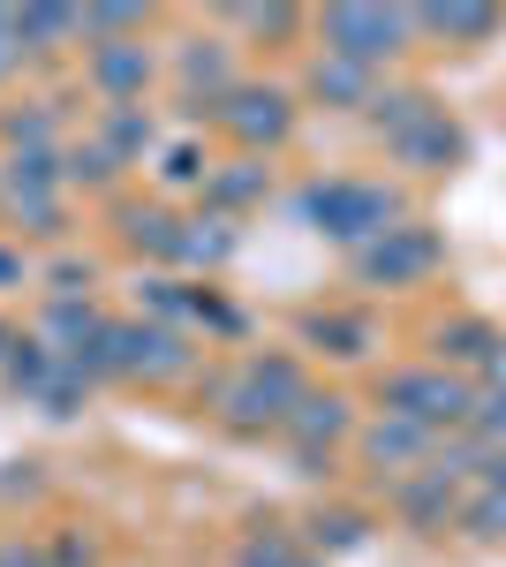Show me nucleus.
Here are the masks:
<instances>
[{"mask_svg": "<svg viewBox=\"0 0 506 567\" xmlns=\"http://www.w3.org/2000/svg\"><path fill=\"white\" fill-rule=\"evenodd\" d=\"M310 213L333 219V235H371L393 219V197L379 189H355V182H333V189H310Z\"/></svg>", "mask_w": 506, "mask_h": 567, "instance_id": "obj_3", "label": "nucleus"}, {"mask_svg": "<svg viewBox=\"0 0 506 567\" xmlns=\"http://www.w3.org/2000/svg\"><path fill=\"white\" fill-rule=\"evenodd\" d=\"M423 23H431V31H462V39H476V31H492L499 16H492V8H438V16H423Z\"/></svg>", "mask_w": 506, "mask_h": 567, "instance_id": "obj_7", "label": "nucleus"}, {"mask_svg": "<svg viewBox=\"0 0 506 567\" xmlns=\"http://www.w3.org/2000/svg\"><path fill=\"white\" fill-rule=\"evenodd\" d=\"M438 258V250H431V235H401V227H393V250H371V258H363V272H371V280H409V272H423V265Z\"/></svg>", "mask_w": 506, "mask_h": 567, "instance_id": "obj_5", "label": "nucleus"}, {"mask_svg": "<svg viewBox=\"0 0 506 567\" xmlns=\"http://www.w3.org/2000/svg\"><path fill=\"white\" fill-rule=\"evenodd\" d=\"M385 393H393V409H401L409 424H462L468 416V393L454 386V379H438V371H401Z\"/></svg>", "mask_w": 506, "mask_h": 567, "instance_id": "obj_1", "label": "nucleus"}, {"mask_svg": "<svg viewBox=\"0 0 506 567\" xmlns=\"http://www.w3.org/2000/svg\"><path fill=\"white\" fill-rule=\"evenodd\" d=\"M318 91H333V99H348V91H363V76H355V61H326V69H318Z\"/></svg>", "mask_w": 506, "mask_h": 567, "instance_id": "obj_8", "label": "nucleus"}, {"mask_svg": "<svg viewBox=\"0 0 506 567\" xmlns=\"http://www.w3.org/2000/svg\"><path fill=\"white\" fill-rule=\"evenodd\" d=\"M302 409H310V416H302V432H310V439H318V432L333 439L340 424H348V416H340V401H302Z\"/></svg>", "mask_w": 506, "mask_h": 567, "instance_id": "obj_9", "label": "nucleus"}, {"mask_svg": "<svg viewBox=\"0 0 506 567\" xmlns=\"http://www.w3.org/2000/svg\"><path fill=\"white\" fill-rule=\"evenodd\" d=\"M393 152H401L409 167H446V159L462 152V136L446 130V114H431V106H423L409 130H393Z\"/></svg>", "mask_w": 506, "mask_h": 567, "instance_id": "obj_4", "label": "nucleus"}, {"mask_svg": "<svg viewBox=\"0 0 506 567\" xmlns=\"http://www.w3.org/2000/svg\"><path fill=\"white\" fill-rule=\"evenodd\" d=\"M326 31H333V53L340 61H379V53H401V16H379V8H333L326 16Z\"/></svg>", "mask_w": 506, "mask_h": 567, "instance_id": "obj_2", "label": "nucleus"}, {"mask_svg": "<svg viewBox=\"0 0 506 567\" xmlns=\"http://www.w3.org/2000/svg\"><path fill=\"white\" fill-rule=\"evenodd\" d=\"M423 446V424H379V432H371V454H379V462H401V454H416Z\"/></svg>", "mask_w": 506, "mask_h": 567, "instance_id": "obj_6", "label": "nucleus"}]
</instances>
